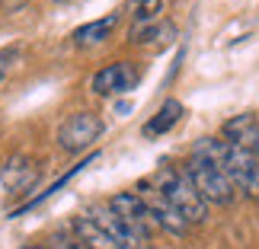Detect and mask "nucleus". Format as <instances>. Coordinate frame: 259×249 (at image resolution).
<instances>
[{"mask_svg": "<svg viewBox=\"0 0 259 249\" xmlns=\"http://www.w3.org/2000/svg\"><path fill=\"white\" fill-rule=\"evenodd\" d=\"M221 163H224V173L231 176L237 192H243L246 198H259V157L250 147L224 141L221 144Z\"/></svg>", "mask_w": 259, "mask_h": 249, "instance_id": "7ed1b4c3", "label": "nucleus"}, {"mask_svg": "<svg viewBox=\"0 0 259 249\" xmlns=\"http://www.w3.org/2000/svg\"><path fill=\"white\" fill-rule=\"evenodd\" d=\"M74 230H77V243L83 249H112V240L103 233V227H99L90 214L77 217L74 221Z\"/></svg>", "mask_w": 259, "mask_h": 249, "instance_id": "9b49d317", "label": "nucleus"}, {"mask_svg": "<svg viewBox=\"0 0 259 249\" xmlns=\"http://www.w3.org/2000/svg\"><path fill=\"white\" fill-rule=\"evenodd\" d=\"M23 4H26V0H0V7H4V10H19Z\"/></svg>", "mask_w": 259, "mask_h": 249, "instance_id": "2eb2a0df", "label": "nucleus"}, {"mask_svg": "<svg viewBox=\"0 0 259 249\" xmlns=\"http://www.w3.org/2000/svg\"><path fill=\"white\" fill-rule=\"evenodd\" d=\"M183 118V103H176V99H166V103L154 112V118L144 125V134L147 137H157V134H166L170 128Z\"/></svg>", "mask_w": 259, "mask_h": 249, "instance_id": "f8f14e48", "label": "nucleus"}, {"mask_svg": "<svg viewBox=\"0 0 259 249\" xmlns=\"http://www.w3.org/2000/svg\"><path fill=\"white\" fill-rule=\"evenodd\" d=\"M115 23H118V13H109V16H103V19H93V23L74 29V45H77V48H90V45L106 42V38L112 35Z\"/></svg>", "mask_w": 259, "mask_h": 249, "instance_id": "1a4fd4ad", "label": "nucleus"}, {"mask_svg": "<svg viewBox=\"0 0 259 249\" xmlns=\"http://www.w3.org/2000/svg\"><path fill=\"white\" fill-rule=\"evenodd\" d=\"M154 188L183 214L186 224H202L208 217V202L198 195V188L192 185V179L186 176L183 166H163L160 173H157Z\"/></svg>", "mask_w": 259, "mask_h": 249, "instance_id": "f03ea898", "label": "nucleus"}, {"mask_svg": "<svg viewBox=\"0 0 259 249\" xmlns=\"http://www.w3.org/2000/svg\"><path fill=\"white\" fill-rule=\"evenodd\" d=\"M144 198V205H147V211H151V221L157 224V227H163L166 233H173V236H183L186 230H189V224L183 221V214L176 211V208L166 202V198L157 192V188H147V195H141Z\"/></svg>", "mask_w": 259, "mask_h": 249, "instance_id": "6e6552de", "label": "nucleus"}, {"mask_svg": "<svg viewBox=\"0 0 259 249\" xmlns=\"http://www.w3.org/2000/svg\"><path fill=\"white\" fill-rule=\"evenodd\" d=\"M10 64H13V52H0V83H4V77L10 71Z\"/></svg>", "mask_w": 259, "mask_h": 249, "instance_id": "4468645a", "label": "nucleus"}, {"mask_svg": "<svg viewBox=\"0 0 259 249\" xmlns=\"http://www.w3.org/2000/svg\"><path fill=\"white\" fill-rule=\"evenodd\" d=\"M138 67L132 61H115V64H109L103 67L96 77H93V93L99 96H122L128 93V89H135L138 86Z\"/></svg>", "mask_w": 259, "mask_h": 249, "instance_id": "423d86ee", "label": "nucleus"}, {"mask_svg": "<svg viewBox=\"0 0 259 249\" xmlns=\"http://www.w3.org/2000/svg\"><path fill=\"white\" fill-rule=\"evenodd\" d=\"M163 13V0H138L135 7V29L141 26H154Z\"/></svg>", "mask_w": 259, "mask_h": 249, "instance_id": "ddd939ff", "label": "nucleus"}, {"mask_svg": "<svg viewBox=\"0 0 259 249\" xmlns=\"http://www.w3.org/2000/svg\"><path fill=\"white\" fill-rule=\"evenodd\" d=\"M250 151H253V154L259 157V137H256V141H253V147H250Z\"/></svg>", "mask_w": 259, "mask_h": 249, "instance_id": "dca6fc26", "label": "nucleus"}, {"mask_svg": "<svg viewBox=\"0 0 259 249\" xmlns=\"http://www.w3.org/2000/svg\"><path fill=\"white\" fill-rule=\"evenodd\" d=\"M90 217H93V221L103 227V233L112 240V249H147V240H141V236H138L109 205L90 208Z\"/></svg>", "mask_w": 259, "mask_h": 249, "instance_id": "39448f33", "label": "nucleus"}, {"mask_svg": "<svg viewBox=\"0 0 259 249\" xmlns=\"http://www.w3.org/2000/svg\"><path fill=\"white\" fill-rule=\"evenodd\" d=\"M221 144L218 137H202L195 141L192 154L186 160V176L192 179V185L198 188V195L205 198L208 205H231L237 188L231 182V176L224 173V163H221Z\"/></svg>", "mask_w": 259, "mask_h": 249, "instance_id": "f257e3e1", "label": "nucleus"}, {"mask_svg": "<svg viewBox=\"0 0 259 249\" xmlns=\"http://www.w3.org/2000/svg\"><path fill=\"white\" fill-rule=\"evenodd\" d=\"M256 137H259V122H256L253 112L237 115V118H231V122H224V141L240 144V147H253Z\"/></svg>", "mask_w": 259, "mask_h": 249, "instance_id": "9d476101", "label": "nucleus"}, {"mask_svg": "<svg viewBox=\"0 0 259 249\" xmlns=\"http://www.w3.org/2000/svg\"><path fill=\"white\" fill-rule=\"evenodd\" d=\"M112 211L122 217V221L132 227V230L141 236V240H147V230H151V211H147V205H144V198L138 195V192H118V195H112L106 202Z\"/></svg>", "mask_w": 259, "mask_h": 249, "instance_id": "0eeeda50", "label": "nucleus"}, {"mask_svg": "<svg viewBox=\"0 0 259 249\" xmlns=\"http://www.w3.org/2000/svg\"><path fill=\"white\" fill-rule=\"evenodd\" d=\"M99 134H103V122H99V115H93V112H74L61 125V131H58V147H61L64 154H80V151H87V147L96 141Z\"/></svg>", "mask_w": 259, "mask_h": 249, "instance_id": "20e7f679", "label": "nucleus"}]
</instances>
